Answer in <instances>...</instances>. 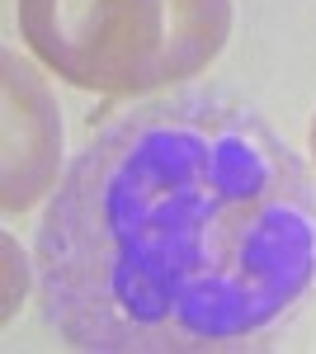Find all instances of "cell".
I'll return each mask as SVG.
<instances>
[{"instance_id": "277c9868", "label": "cell", "mask_w": 316, "mask_h": 354, "mask_svg": "<svg viewBox=\"0 0 316 354\" xmlns=\"http://www.w3.org/2000/svg\"><path fill=\"white\" fill-rule=\"evenodd\" d=\"M312 156H316V118H312Z\"/></svg>"}, {"instance_id": "3957f363", "label": "cell", "mask_w": 316, "mask_h": 354, "mask_svg": "<svg viewBox=\"0 0 316 354\" xmlns=\"http://www.w3.org/2000/svg\"><path fill=\"white\" fill-rule=\"evenodd\" d=\"M5 66V161H0V203L5 213H24L57 185L62 161V118L43 76L15 53Z\"/></svg>"}, {"instance_id": "6da1fadb", "label": "cell", "mask_w": 316, "mask_h": 354, "mask_svg": "<svg viewBox=\"0 0 316 354\" xmlns=\"http://www.w3.org/2000/svg\"><path fill=\"white\" fill-rule=\"evenodd\" d=\"M33 260L43 317L71 350H255L312 293V175L245 104H137L66 165Z\"/></svg>"}, {"instance_id": "7a4b0ae2", "label": "cell", "mask_w": 316, "mask_h": 354, "mask_svg": "<svg viewBox=\"0 0 316 354\" xmlns=\"http://www.w3.org/2000/svg\"><path fill=\"white\" fill-rule=\"evenodd\" d=\"M19 33L76 90L147 95L222 53L232 0H19Z\"/></svg>"}]
</instances>
